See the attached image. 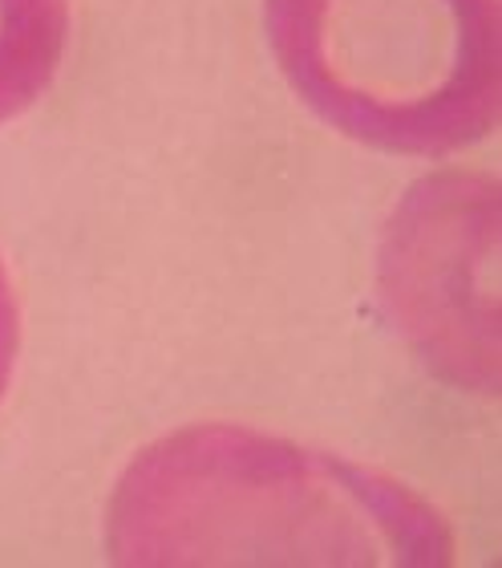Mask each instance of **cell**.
<instances>
[{
  "instance_id": "cell-4",
  "label": "cell",
  "mask_w": 502,
  "mask_h": 568,
  "mask_svg": "<svg viewBox=\"0 0 502 568\" xmlns=\"http://www.w3.org/2000/svg\"><path fill=\"white\" fill-rule=\"evenodd\" d=\"M70 45V0H0V126L49 94Z\"/></svg>"
},
{
  "instance_id": "cell-5",
  "label": "cell",
  "mask_w": 502,
  "mask_h": 568,
  "mask_svg": "<svg viewBox=\"0 0 502 568\" xmlns=\"http://www.w3.org/2000/svg\"><path fill=\"white\" fill-rule=\"evenodd\" d=\"M17 357H21V301H17V284L9 276V264L0 256V403L9 398Z\"/></svg>"
},
{
  "instance_id": "cell-2",
  "label": "cell",
  "mask_w": 502,
  "mask_h": 568,
  "mask_svg": "<svg viewBox=\"0 0 502 568\" xmlns=\"http://www.w3.org/2000/svg\"><path fill=\"white\" fill-rule=\"evenodd\" d=\"M284 82L386 154L445 159L499 126V0H264Z\"/></svg>"
},
{
  "instance_id": "cell-3",
  "label": "cell",
  "mask_w": 502,
  "mask_h": 568,
  "mask_svg": "<svg viewBox=\"0 0 502 568\" xmlns=\"http://www.w3.org/2000/svg\"><path fill=\"white\" fill-rule=\"evenodd\" d=\"M499 183L442 171L413 183L381 240V301L426 366L499 394Z\"/></svg>"
},
{
  "instance_id": "cell-1",
  "label": "cell",
  "mask_w": 502,
  "mask_h": 568,
  "mask_svg": "<svg viewBox=\"0 0 502 568\" xmlns=\"http://www.w3.org/2000/svg\"><path fill=\"white\" fill-rule=\"evenodd\" d=\"M454 528L418 487L239 423H187L126 463L105 499L122 568H450Z\"/></svg>"
}]
</instances>
